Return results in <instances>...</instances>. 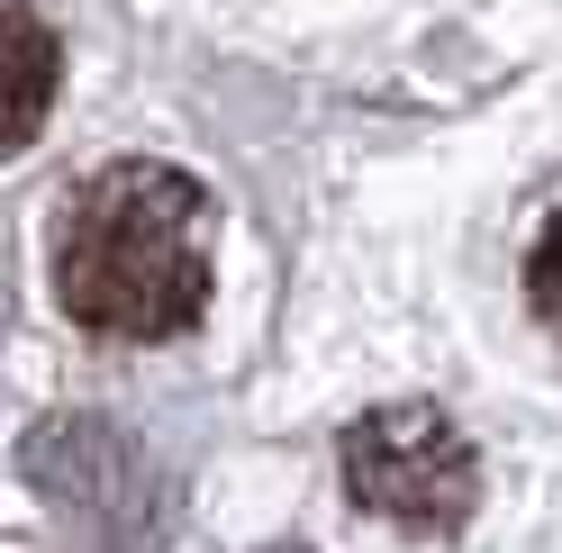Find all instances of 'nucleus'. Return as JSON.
<instances>
[{
	"instance_id": "f257e3e1",
	"label": "nucleus",
	"mask_w": 562,
	"mask_h": 553,
	"mask_svg": "<svg viewBox=\"0 0 562 553\" xmlns=\"http://www.w3.org/2000/svg\"><path fill=\"white\" fill-rule=\"evenodd\" d=\"M218 210L172 163H110L55 218V300L91 336L164 345L209 308Z\"/></svg>"
},
{
	"instance_id": "f03ea898",
	"label": "nucleus",
	"mask_w": 562,
	"mask_h": 553,
	"mask_svg": "<svg viewBox=\"0 0 562 553\" xmlns=\"http://www.w3.org/2000/svg\"><path fill=\"white\" fill-rule=\"evenodd\" d=\"M19 472H27V490H37L64 527H82L110 553H146L172 527V481L155 472L146 444H136L127 427H110V418H46V427H27Z\"/></svg>"
},
{
	"instance_id": "7ed1b4c3",
	"label": "nucleus",
	"mask_w": 562,
	"mask_h": 553,
	"mask_svg": "<svg viewBox=\"0 0 562 553\" xmlns=\"http://www.w3.org/2000/svg\"><path fill=\"white\" fill-rule=\"evenodd\" d=\"M345 490L408 535H453L481 508V454L445 408L400 399L345 427Z\"/></svg>"
},
{
	"instance_id": "20e7f679",
	"label": "nucleus",
	"mask_w": 562,
	"mask_h": 553,
	"mask_svg": "<svg viewBox=\"0 0 562 553\" xmlns=\"http://www.w3.org/2000/svg\"><path fill=\"white\" fill-rule=\"evenodd\" d=\"M55 82H64V46L37 19V0H0V155H19L46 127Z\"/></svg>"
},
{
	"instance_id": "39448f33",
	"label": "nucleus",
	"mask_w": 562,
	"mask_h": 553,
	"mask_svg": "<svg viewBox=\"0 0 562 553\" xmlns=\"http://www.w3.org/2000/svg\"><path fill=\"white\" fill-rule=\"evenodd\" d=\"M526 300H536V318L562 336V210L536 227V255H526Z\"/></svg>"
},
{
	"instance_id": "423d86ee",
	"label": "nucleus",
	"mask_w": 562,
	"mask_h": 553,
	"mask_svg": "<svg viewBox=\"0 0 562 553\" xmlns=\"http://www.w3.org/2000/svg\"><path fill=\"white\" fill-rule=\"evenodd\" d=\"M272 553H291V544H272Z\"/></svg>"
}]
</instances>
